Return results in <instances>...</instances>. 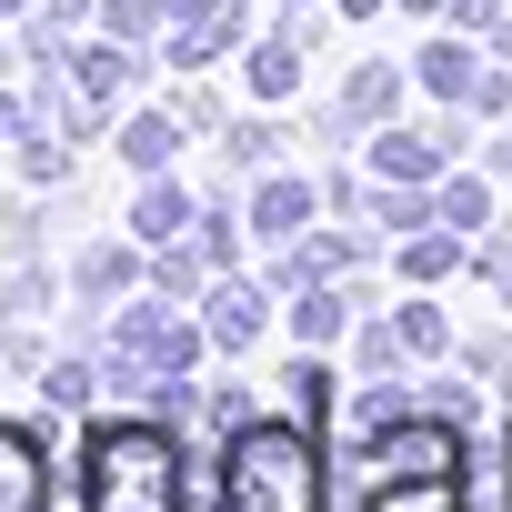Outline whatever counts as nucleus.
Masks as SVG:
<instances>
[{"label":"nucleus","mask_w":512,"mask_h":512,"mask_svg":"<svg viewBox=\"0 0 512 512\" xmlns=\"http://www.w3.org/2000/svg\"><path fill=\"white\" fill-rule=\"evenodd\" d=\"M201 462L161 412H101L81 432V512H201Z\"/></svg>","instance_id":"1"},{"label":"nucleus","mask_w":512,"mask_h":512,"mask_svg":"<svg viewBox=\"0 0 512 512\" xmlns=\"http://www.w3.org/2000/svg\"><path fill=\"white\" fill-rule=\"evenodd\" d=\"M322 482H332V452L302 412L282 422L251 412L241 432H221V512H322Z\"/></svg>","instance_id":"2"},{"label":"nucleus","mask_w":512,"mask_h":512,"mask_svg":"<svg viewBox=\"0 0 512 512\" xmlns=\"http://www.w3.org/2000/svg\"><path fill=\"white\" fill-rule=\"evenodd\" d=\"M201 352H211L201 312H171V302H141V292L101 322V362H111L121 412H151V392H161V382H191Z\"/></svg>","instance_id":"3"},{"label":"nucleus","mask_w":512,"mask_h":512,"mask_svg":"<svg viewBox=\"0 0 512 512\" xmlns=\"http://www.w3.org/2000/svg\"><path fill=\"white\" fill-rule=\"evenodd\" d=\"M332 462L372 492V482H412V472H462L472 452H462V422H452V412H422V402H412V412H392L372 442H352V452H332Z\"/></svg>","instance_id":"4"},{"label":"nucleus","mask_w":512,"mask_h":512,"mask_svg":"<svg viewBox=\"0 0 512 512\" xmlns=\"http://www.w3.org/2000/svg\"><path fill=\"white\" fill-rule=\"evenodd\" d=\"M231 51H251V0H171V31H161V61L171 71H211V61H231Z\"/></svg>","instance_id":"5"},{"label":"nucleus","mask_w":512,"mask_h":512,"mask_svg":"<svg viewBox=\"0 0 512 512\" xmlns=\"http://www.w3.org/2000/svg\"><path fill=\"white\" fill-rule=\"evenodd\" d=\"M262 322H272V282L221 272V282L201 292V332H211V352H251V342H262Z\"/></svg>","instance_id":"6"},{"label":"nucleus","mask_w":512,"mask_h":512,"mask_svg":"<svg viewBox=\"0 0 512 512\" xmlns=\"http://www.w3.org/2000/svg\"><path fill=\"white\" fill-rule=\"evenodd\" d=\"M51 442L31 422H0V512H51Z\"/></svg>","instance_id":"7"},{"label":"nucleus","mask_w":512,"mask_h":512,"mask_svg":"<svg viewBox=\"0 0 512 512\" xmlns=\"http://www.w3.org/2000/svg\"><path fill=\"white\" fill-rule=\"evenodd\" d=\"M71 81H81L91 101H121V91H141V81H151V41H121V31L71 41Z\"/></svg>","instance_id":"8"},{"label":"nucleus","mask_w":512,"mask_h":512,"mask_svg":"<svg viewBox=\"0 0 512 512\" xmlns=\"http://www.w3.org/2000/svg\"><path fill=\"white\" fill-rule=\"evenodd\" d=\"M362 151H372V181H442L452 171V151H442L432 121H382Z\"/></svg>","instance_id":"9"},{"label":"nucleus","mask_w":512,"mask_h":512,"mask_svg":"<svg viewBox=\"0 0 512 512\" xmlns=\"http://www.w3.org/2000/svg\"><path fill=\"white\" fill-rule=\"evenodd\" d=\"M312 211H322V181H302V171H262V181H251V231H262L272 251L302 241Z\"/></svg>","instance_id":"10"},{"label":"nucleus","mask_w":512,"mask_h":512,"mask_svg":"<svg viewBox=\"0 0 512 512\" xmlns=\"http://www.w3.org/2000/svg\"><path fill=\"white\" fill-rule=\"evenodd\" d=\"M302 51H312V31H302V11H282L262 41L241 51V61H251V101H292V91H302Z\"/></svg>","instance_id":"11"},{"label":"nucleus","mask_w":512,"mask_h":512,"mask_svg":"<svg viewBox=\"0 0 512 512\" xmlns=\"http://www.w3.org/2000/svg\"><path fill=\"white\" fill-rule=\"evenodd\" d=\"M412 91H422L412 71H392V61H352V81H342V121L372 141L382 121H402V101H412Z\"/></svg>","instance_id":"12"},{"label":"nucleus","mask_w":512,"mask_h":512,"mask_svg":"<svg viewBox=\"0 0 512 512\" xmlns=\"http://www.w3.org/2000/svg\"><path fill=\"white\" fill-rule=\"evenodd\" d=\"M181 141H201V131L181 121V101H171V111H131V121L111 131L121 171H141V181H151V171H171V161H181Z\"/></svg>","instance_id":"13"},{"label":"nucleus","mask_w":512,"mask_h":512,"mask_svg":"<svg viewBox=\"0 0 512 512\" xmlns=\"http://www.w3.org/2000/svg\"><path fill=\"white\" fill-rule=\"evenodd\" d=\"M412 81H422L432 101H472V81H482V51H472V31H432V41L412 51Z\"/></svg>","instance_id":"14"},{"label":"nucleus","mask_w":512,"mask_h":512,"mask_svg":"<svg viewBox=\"0 0 512 512\" xmlns=\"http://www.w3.org/2000/svg\"><path fill=\"white\" fill-rule=\"evenodd\" d=\"M191 221H201V191H181V181H171V171H151V181H141V191H131V231H141V241H151V251H161V241H181V231H191Z\"/></svg>","instance_id":"15"},{"label":"nucleus","mask_w":512,"mask_h":512,"mask_svg":"<svg viewBox=\"0 0 512 512\" xmlns=\"http://www.w3.org/2000/svg\"><path fill=\"white\" fill-rule=\"evenodd\" d=\"M472 262V231H452V221H432V231H412L402 251H392V272L412 282V292H432V282H452Z\"/></svg>","instance_id":"16"},{"label":"nucleus","mask_w":512,"mask_h":512,"mask_svg":"<svg viewBox=\"0 0 512 512\" xmlns=\"http://www.w3.org/2000/svg\"><path fill=\"white\" fill-rule=\"evenodd\" d=\"M141 251H151L141 231H131V241H91L81 262H71V292H81V302H121V292L141 282Z\"/></svg>","instance_id":"17"},{"label":"nucleus","mask_w":512,"mask_h":512,"mask_svg":"<svg viewBox=\"0 0 512 512\" xmlns=\"http://www.w3.org/2000/svg\"><path fill=\"white\" fill-rule=\"evenodd\" d=\"M472 472V462H462ZM462 472H412V482H372L352 512H462Z\"/></svg>","instance_id":"18"},{"label":"nucleus","mask_w":512,"mask_h":512,"mask_svg":"<svg viewBox=\"0 0 512 512\" xmlns=\"http://www.w3.org/2000/svg\"><path fill=\"white\" fill-rule=\"evenodd\" d=\"M352 322H362V292H352V282H312V292H292V332H302V342H342Z\"/></svg>","instance_id":"19"},{"label":"nucleus","mask_w":512,"mask_h":512,"mask_svg":"<svg viewBox=\"0 0 512 512\" xmlns=\"http://www.w3.org/2000/svg\"><path fill=\"white\" fill-rule=\"evenodd\" d=\"M362 221H382L392 241H412V231H432L442 211H432V181H372V201H362Z\"/></svg>","instance_id":"20"},{"label":"nucleus","mask_w":512,"mask_h":512,"mask_svg":"<svg viewBox=\"0 0 512 512\" xmlns=\"http://www.w3.org/2000/svg\"><path fill=\"white\" fill-rule=\"evenodd\" d=\"M432 211H442L452 231H472V241H482V231H492V171H462V161H452V171L432 181Z\"/></svg>","instance_id":"21"},{"label":"nucleus","mask_w":512,"mask_h":512,"mask_svg":"<svg viewBox=\"0 0 512 512\" xmlns=\"http://www.w3.org/2000/svg\"><path fill=\"white\" fill-rule=\"evenodd\" d=\"M111 392V362H91V352H51V372H41V402L51 412H91Z\"/></svg>","instance_id":"22"},{"label":"nucleus","mask_w":512,"mask_h":512,"mask_svg":"<svg viewBox=\"0 0 512 512\" xmlns=\"http://www.w3.org/2000/svg\"><path fill=\"white\" fill-rule=\"evenodd\" d=\"M282 412H302L312 432H332V412H342V382H332V362H312V352H302V362L282 372Z\"/></svg>","instance_id":"23"},{"label":"nucleus","mask_w":512,"mask_h":512,"mask_svg":"<svg viewBox=\"0 0 512 512\" xmlns=\"http://www.w3.org/2000/svg\"><path fill=\"white\" fill-rule=\"evenodd\" d=\"M151 282H161V292H181V302H201V292H211V251H201L191 231H181V241H161V251H151Z\"/></svg>","instance_id":"24"},{"label":"nucleus","mask_w":512,"mask_h":512,"mask_svg":"<svg viewBox=\"0 0 512 512\" xmlns=\"http://www.w3.org/2000/svg\"><path fill=\"white\" fill-rule=\"evenodd\" d=\"M462 512H512V442L472 452V472H462Z\"/></svg>","instance_id":"25"},{"label":"nucleus","mask_w":512,"mask_h":512,"mask_svg":"<svg viewBox=\"0 0 512 512\" xmlns=\"http://www.w3.org/2000/svg\"><path fill=\"white\" fill-rule=\"evenodd\" d=\"M392 322H402V342H412V362H452V312H442L432 292H422V302H402Z\"/></svg>","instance_id":"26"},{"label":"nucleus","mask_w":512,"mask_h":512,"mask_svg":"<svg viewBox=\"0 0 512 512\" xmlns=\"http://www.w3.org/2000/svg\"><path fill=\"white\" fill-rule=\"evenodd\" d=\"M352 362H362L372 382H392V372L412 362V342H402V322H372V312H362V322H352Z\"/></svg>","instance_id":"27"},{"label":"nucleus","mask_w":512,"mask_h":512,"mask_svg":"<svg viewBox=\"0 0 512 512\" xmlns=\"http://www.w3.org/2000/svg\"><path fill=\"white\" fill-rule=\"evenodd\" d=\"M221 161H231V171H272V161H282V131H272V121H221Z\"/></svg>","instance_id":"28"},{"label":"nucleus","mask_w":512,"mask_h":512,"mask_svg":"<svg viewBox=\"0 0 512 512\" xmlns=\"http://www.w3.org/2000/svg\"><path fill=\"white\" fill-rule=\"evenodd\" d=\"M41 302H51V272H41V251H31V262L0 272V322H31Z\"/></svg>","instance_id":"29"},{"label":"nucleus","mask_w":512,"mask_h":512,"mask_svg":"<svg viewBox=\"0 0 512 512\" xmlns=\"http://www.w3.org/2000/svg\"><path fill=\"white\" fill-rule=\"evenodd\" d=\"M191 241L211 251V272H241V221H231V201H201V221H191Z\"/></svg>","instance_id":"30"},{"label":"nucleus","mask_w":512,"mask_h":512,"mask_svg":"<svg viewBox=\"0 0 512 512\" xmlns=\"http://www.w3.org/2000/svg\"><path fill=\"white\" fill-rule=\"evenodd\" d=\"M101 31H121V41H161V31H171V0H101Z\"/></svg>","instance_id":"31"},{"label":"nucleus","mask_w":512,"mask_h":512,"mask_svg":"<svg viewBox=\"0 0 512 512\" xmlns=\"http://www.w3.org/2000/svg\"><path fill=\"white\" fill-rule=\"evenodd\" d=\"M41 201H0V241H11V262H31V251H41Z\"/></svg>","instance_id":"32"},{"label":"nucleus","mask_w":512,"mask_h":512,"mask_svg":"<svg viewBox=\"0 0 512 512\" xmlns=\"http://www.w3.org/2000/svg\"><path fill=\"white\" fill-rule=\"evenodd\" d=\"M472 272H482V282H502V292H512V221H492V231H482V241H472Z\"/></svg>","instance_id":"33"},{"label":"nucleus","mask_w":512,"mask_h":512,"mask_svg":"<svg viewBox=\"0 0 512 512\" xmlns=\"http://www.w3.org/2000/svg\"><path fill=\"white\" fill-rule=\"evenodd\" d=\"M0 352H11V372H31V382L51 372V342H41L31 322H0Z\"/></svg>","instance_id":"34"},{"label":"nucleus","mask_w":512,"mask_h":512,"mask_svg":"<svg viewBox=\"0 0 512 512\" xmlns=\"http://www.w3.org/2000/svg\"><path fill=\"white\" fill-rule=\"evenodd\" d=\"M201 412H211V432H241L251 422V392L241 382H201Z\"/></svg>","instance_id":"35"},{"label":"nucleus","mask_w":512,"mask_h":512,"mask_svg":"<svg viewBox=\"0 0 512 512\" xmlns=\"http://www.w3.org/2000/svg\"><path fill=\"white\" fill-rule=\"evenodd\" d=\"M181 121H191V131H211V141H221V121H231V111H221V91H211V81H191V91H181Z\"/></svg>","instance_id":"36"},{"label":"nucleus","mask_w":512,"mask_h":512,"mask_svg":"<svg viewBox=\"0 0 512 512\" xmlns=\"http://www.w3.org/2000/svg\"><path fill=\"white\" fill-rule=\"evenodd\" d=\"M502 11H512V0H452V11H442V21H452V31H472V41H482V31H502Z\"/></svg>","instance_id":"37"},{"label":"nucleus","mask_w":512,"mask_h":512,"mask_svg":"<svg viewBox=\"0 0 512 512\" xmlns=\"http://www.w3.org/2000/svg\"><path fill=\"white\" fill-rule=\"evenodd\" d=\"M362 201H372V191H362L352 171H322V211H362Z\"/></svg>","instance_id":"38"},{"label":"nucleus","mask_w":512,"mask_h":512,"mask_svg":"<svg viewBox=\"0 0 512 512\" xmlns=\"http://www.w3.org/2000/svg\"><path fill=\"white\" fill-rule=\"evenodd\" d=\"M41 21H61V31H81V21H101V0H41Z\"/></svg>","instance_id":"39"},{"label":"nucleus","mask_w":512,"mask_h":512,"mask_svg":"<svg viewBox=\"0 0 512 512\" xmlns=\"http://www.w3.org/2000/svg\"><path fill=\"white\" fill-rule=\"evenodd\" d=\"M482 171H492V181H512V121H502V131L482 141Z\"/></svg>","instance_id":"40"},{"label":"nucleus","mask_w":512,"mask_h":512,"mask_svg":"<svg viewBox=\"0 0 512 512\" xmlns=\"http://www.w3.org/2000/svg\"><path fill=\"white\" fill-rule=\"evenodd\" d=\"M31 121H41V111H31V101H11V91H0V141H21V131H31Z\"/></svg>","instance_id":"41"},{"label":"nucleus","mask_w":512,"mask_h":512,"mask_svg":"<svg viewBox=\"0 0 512 512\" xmlns=\"http://www.w3.org/2000/svg\"><path fill=\"white\" fill-rule=\"evenodd\" d=\"M332 11H342V21H372V11H392V0H332Z\"/></svg>","instance_id":"42"},{"label":"nucleus","mask_w":512,"mask_h":512,"mask_svg":"<svg viewBox=\"0 0 512 512\" xmlns=\"http://www.w3.org/2000/svg\"><path fill=\"white\" fill-rule=\"evenodd\" d=\"M31 11H41V0H0V21H31Z\"/></svg>","instance_id":"43"},{"label":"nucleus","mask_w":512,"mask_h":512,"mask_svg":"<svg viewBox=\"0 0 512 512\" xmlns=\"http://www.w3.org/2000/svg\"><path fill=\"white\" fill-rule=\"evenodd\" d=\"M402 11H422V21H442V11H452V0H402Z\"/></svg>","instance_id":"44"},{"label":"nucleus","mask_w":512,"mask_h":512,"mask_svg":"<svg viewBox=\"0 0 512 512\" xmlns=\"http://www.w3.org/2000/svg\"><path fill=\"white\" fill-rule=\"evenodd\" d=\"M272 11H322V0H272Z\"/></svg>","instance_id":"45"},{"label":"nucleus","mask_w":512,"mask_h":512,"mask_svg":"<svg viewBox=\"0 0 512 512\" xmlns=\"http://www.w3.org/2000/svg\"><path fill=\"white\" fill-rule=\"evenodd\" d=\"M0 71H11V41H0Z\"/></svg>","instance_id":"46"}]
</instances>
